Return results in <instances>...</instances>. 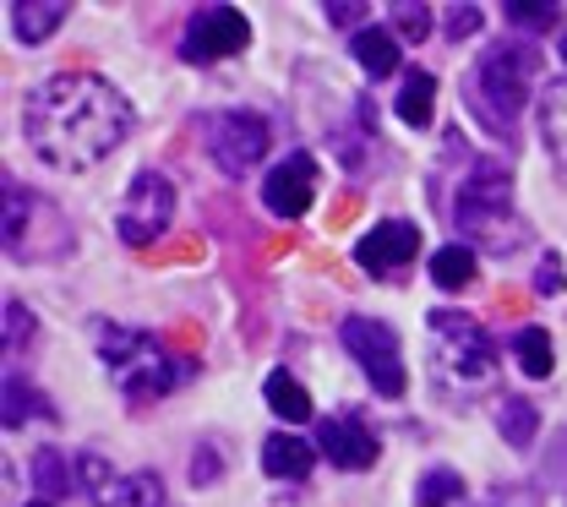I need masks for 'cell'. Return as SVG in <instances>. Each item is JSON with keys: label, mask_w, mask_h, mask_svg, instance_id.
Instances as JSON below:
<instances>
[{"label": "cell", "mask_w": 567, "mask_h": 507, "mask_svg": "<svg viewBox=\"0 0 567 507\" xmlns=\"http://www.w3.org/2000/svg\"><path fill=\"white\" fill-rule=\"evenodd\" d=\"M262 393H268V410H274L279 421H289V426L311 421V393H306V387H300V382H295L289 371H274Z\"/></svg>", "instance_id": "20"}, {"label": "cell", "mask_w": 567, "mask_h": 507, "mask_svg": "<svg viewBox=\"0 0 567 507\" xmlns=\"http://www.w3.org/2000/svg\"><path fill=\"white\" fill-rule=\"evenodd\" d=\"M415 251H421V229H415V224H404V218H382L377 229H365V235L354 240V262H360L365 273L410 268V262H415Z\"/></svg>", "instance_id": "9"}, {"label": "cell", "mask_w": 567, "mask_h": 507, "mask_svg": "<svg viewBox=\"0 0 567 507\" xmlns=\"http://www.w3.org/2000/svg\"><path fill=\"white\" fill-rule=\"evenodd\" d=\"M311 464H317V447L300 442L295 432H274L262 442V469H268L274 480H306Z\"/></svg>", "instance_id": "12"}, {"label": "cell", "mask_w": 567, "mask_h": 507, "mask_svg": "<svg viewBox=\"0 0 567 507\" xmlns=\"http://www.w3.org/2000/svg\"><path fill=\"white\" fill-rule=\"evenodd\" d=\"M28 469H33V486L44 492V503H61V497H71V492H76L71 464H66V453H61V447H39Z\"/></svg>", "instance_id": "18"}, {"label": "cell", "mask_w": 567, "mask_h": 507, "mask_svg": "<svg viewBox=\"0 0 567 507\" xmlns=\"http://www.w3.org/2000/svg\"><path fill=\"white\" fill-rule=\"evenodd\" d=\"M246 39H251L246 11H235V6H203L186 22V61H197V66L229 61V55L246 50Z\"/></svg>", "instance_id": "8"}, {"label": "cell", "mask_w": 567, "mask_h": 507, "mask_svg": "<svg viewBox=\"0 0 567 507\" xmlns=\"http://www.w3.org/2000/svg\"><path fill=\"white\" fill-rule=\"evenodd\" d=\"M481 6H447V39L458 44V39H475L481 33Z\"/></svg>", "instance_id": "30"}, {"label": "cell", "mask_w": 567, "mask_h": 507, "mask_svg": "<svg viewBox=\"0 0 567 507\" xmlns=\"http://www.w3.org/2000/svg\"><path fill=\"white\" fill-rule=\"evenodd\" d=\"M311 197H317V164H311V153H289L262 180V203H268L274 218H300L311 208Z\"/></svg>", "instance_id": "10"}, {"label": "cell", "mask_w": 567, "mask_h": 507, "mask_svg": "<svg viewBox=\"0 0 567 507\" xmlns=\"http://www.w3.org/2000/svg\"><path fill=\"white\" fill-rule=\"evenodd\" d=\"M513 350H518V365H524L529 376H551L557 350H551V333H546V328H524V333L513 339Z\"/></svg>", "instance_id": "22"}, {"label": "cell", "mask_w": 567, "mask_h": 507, "mask_svg": "<svg viewBox=\"0 0 567 507\" xmlns=\"http://www.w3.org/2000/svg\"><path fill=\"white\" fill-rule=\"evenodd\" d=\"M192 480H197V486H208V480H218V453H208V447H203V453L192 458Z\"/></svg>", "instance_id": "33"}, {"label": "cell", "mask_w": 567, "mask_h": 507, "mask_svg": "<svg viewBox=\"0 0 567 507\" xmlns=\"http://www.w3.org/2000/svg\"><path fill=\"white\" fill-rule=\"evenodd\" d=\"M563 61H567V39H563Z\"/></svg>", "instance_id": "35"}, {"label": "cell", "mask_w": 567, "mask_h": 507, "mask_svg": "<svg viewBox=\"0 0 567 507\" xmlns=\"http://www.w3.org/2000/svg\"><path fill=\"white\" fill-rule=\"evenodd\" d=\"M365 11H371V6H360V0H328V22H333V28H354Z\"/></svg>", "instance_id": "31"}, {"label": "cell", "mask_w": 567, "mask_h": 507, "mask_svg": "<svg viewBox=\"0 0 567 507\" xmlns=\"http://www.w3.org/2000/svg\"><path fill=\"white\" fill-rule=\"evenodd\" d=\"M132 126H137L132 99L115 82H104V76H93V72L50 76L22 104V137L61 175L99 169L110 153L126 147Z\"/></svg>", "instance_id": "1"}, {"label": "cell", "mask_w": 567, "mask_h": 507, "mask_svg": "<svg viewBox=\"0 0 567 507\" xmlns=\"http://www.w3.org/2000/svg\"><path fill=\"white\" fill-rule=\"evenodd\" d=\"M502 11H507V22H513V28H524V33H551V28H557V17H563L551 0H507Z\"/></svg>", "instance_id": "24"}, {"label": "cell", "mask_w": 567, "mask_h": 507, "mask_svg": "<svg viewBox=\"0 0 567 507\" xmlns=\"http://www.w3.org/2000/svg\"><path fill=\"white\" fill-rule=\"evenodd\" d=\"M66 0H17L11 6V28H17V39L22 44H44L61 22H66Z\"/></svg>", "instance_id": "14"}, {"label": "cell", "mask_w": 567, "mask_h": 507, "mask_svg": "<svg viewBox=\"0 0 567 507\" xmlns=\"http://www.w3.org/2000/svg\"><path fill=\"white\" fill-rule=\"evenodd\" d=\"M28 339H33V311L22 300H6V355H22Z\"/></svg>", "instance_id": "28"}, {"label": "cell", "mask_w": 567, "mask_h": 507, "mask_svg": "<svg viewBox=\"0 0 567 507\" xmlns=\"http://www.w3.org/2000/svg\"><path fill=\"white\" fill-rule=\"evenodd\" d=\"M464 497V475H453V469H431L421 475V486H415V503L421 507H447Z\"/></svg>", "instance_id": "25"}, {"label": "cell", "mask_w": 567, "mask_h": 507, "mask_svg": "<svg viewBox=\"0 0 567 507\" xmlns=\"http://www.w3.org/2000/svg\"><path fill=\"white\" fill-rule=\"evenodd\" d=\"M540 143L551 153V164L567 175V76L540 87Z\"/></svg>", "instance_id": "13"}, {"label": "cell", "mask_w": 567, "mask_h": 507, "mask_svg": "<svg viewBox=\"0 0 567 507\" xmlns=\"http://www.w3.org/2000/svg\"><path fill=\"white\" fill-rule=\"evenodd\" d=\"M28 415H55V410H50L44 393L28 387L22 376H6V426H22Z\"/></svg>", "instance_id": "23"}, {"label": "cell", "mask_w": 567, "mask_h": 507, "mask_svg": "<svg viewBox=\"0 0 567 507\" xmlns=\"http://www.w3.org/2000/svg\"><path fill=\"white\" fill-rule=\"evenodd\" d=\"M535 290H540V294H563L567 290L563 262H557V257H546V262H540V273H535Z\"/></svg>", "instance_id": "32"}, {"label": "cell", "mask_w": 567, "mask_h": 507, "mask_svg": "<svg viewBox=\"0 0 567 507\" xmlns=\"http://www.w3.org/2000/svg\"><path fill=\"white\" fill-rule=\"evenodd\" d=\"M496 432L507 436V447H529L540 432V410L524 393H507V399H496Z\"/></svg>", "instance_id": "16"}, {"label": "cell", "mask_w": 567, "mask_h": 507, "mask_svg": "<svg viewBox=\"0 0 567 507\" xmlns=\"http://www.w3.org/2000/svg\"><path fill=\"white\" fill-rule=\"evenodd\" d=\"M317 447H322V458L333 464V469H371L377 464V436L365 432L360 421L350 415H339V421H322V432H317Z\"/></svg>", "instance_id": "11"}, {"label": "cell", "mask_w": 567, "mask_h": 507, "mask_svg": "<svg viewBox=\"0 0 567 507\" xmlns=\"http://www.w3.org/2000/svg\"><path fill=\"white\" fill-rule=\"evenodd\" d=\"M99 507H164V480H158V475H147V469L121 475V480L99 497Z\"/></svg>", "instance_id": "19"}, {"label": "cell", "mask_w": 567, "mask_h": 507, "mask_svg": "<svg viewBox=\"0 0 567 507\" xmlns=\"http://www.w3.org/2000/svg\"><path fill=\"white\" fill-rule=\"evenodd\" d=\"M350 50H354V61H360V72L377 76V82L399 72V39H393L388 28H360Z\"/></svg>", "instance_id": "15"}, {"label": "cell", "mask_w": 567, "mask_h": 507, "mask_svg": "<svg viewBox=\"0 0 567 507\" xmlns=\"http://www.w3.org/2000/svg\"><path fill=\"white\" fill-rule=\"evenodd\" d=\"M431 99H436V76L410 72L404 87H399V121H404V126H425V121H431Z\"/></svg>", "instance_id": "21"}, {"label": "cell", "mask_w": 567, "mask_h": 507, "mask_svg": "<svg viewBox=\"0 0 567 507\" xmlns=\"http://www.w3.org/2000/svg\"><path fill=\"white\" fill-rule=\"evenodd\" d=\"M268 147H274V137H268V121L257 110H224L208 121V158L229 180L251 175L268 158Z\"/></svg>", "instance_id": "6"}, {"label": "cell", "mask_w": 567, "mask_h": 507, "mask_svg": "<svg viewBox=\"0 0 567 507\" xmlns=\"http://www.w3.org/2000/svg\"><path fill=\"white\" fill-rule=\"evenodd\" d=\"M169 224H175V186L158 169H142L132 180V192H126V203H121V214H115L121 240L126 246H153Z\"/></svg>", "instance_id": "7"}, {"label": "cell", "mask_w": 567, "mask_h": 507, "mask_svg": "<svg viewBox=\"0 0 567 507\" xmlns=\"http://www.w3.org/2000/svg\"><path fill=\"white\" fill-rule=\"evenodd\" d=\"M453 224L464 235L470 251H486V257H513L524 246V224L513 208V175L481 158L470 169V180L458 186V203H453Z\"/></svg>", "instance_id": "2"}, {"label": "cell", "mask_w": 567, "mask_h": 507, "mask_svg": "<svg viewBox=\"0 0 567 507\" xmlns=\"http://www.w3.org/2000/svg\"><path fill=\"white\" fill-rule=\"evenodd\" d=\"M393 28H399V33H404L410 44H421L425 33H431V11H425V6H410V0H404V6H393Z\"/></svg>", "instance_id": "29"}, {"label": "cell", "mask_w": 567, "mask_h": 507, "mask_svg": "<svg viewBox=\"0 0 567 507\" xmlns=\"http://www.w3.org/2000/svg\"><path fill=\"white\" fill-rule=\"evenodd\" d=\"M431 279H436V290H470L475 284V251L464 240L431 251Z\"/></svg>", "instance_id": "17"}, {"label": "cell", "mask_w": 567, "mask_h": 507, "mask_svg": "<svg viewBox=\"0 0 567 507\" xmlns=\"http://www.w3.org/2000/svg\"><path fill=\"white\" fill-rule=\"evenodd\" d=\"M99 350H104V361L110 365H137L132 355L137 350H147V333H126V328H99Z\"/></svg>", "instance_id": "27"}, {"label": "cell", "mask_w": 567, "mask_h": 507, "mask_svg": "<svg viewBox=\"0 0 567 507\" xmlns=\"http://www.w3.org/2000/svg\"><path fill=\"white\" fill-rule=\"evenodd\" d=\"M339 344L350 350L365 382L382 393V399H399L410 387V371H404V350H399V333L377 317H344L339 322Z\"/></svg>", "instance_id": "5"}, {"label": "cell", "mask_w": 567, "mask_h": 507, "mask_svg": "<svg viewBox=\"0 0 567 507\" xmlns=\"http://www.w3.org/2000/svg\"><path fill=\"white\" fill-rule=\"evenodd\" d=\"M169 387H175V365L169 361H142V371H132V376H126V393H132V399H153V393H169Z\"/></svg>", "instance_id": "26"}, {"label": "cell", "mask_w": 567, "mask_h": 507, "mask_svg": "<svg viewBox=\"0 0 567 507\" xmlns=\"http://www.w3.org/2000/svg\"><path fill=\"white\" fill-rule=\"evenodd\" d=\"M28 507H55V503H28Z\"/></svg>", "instance_id": "34"}, {"label": "cell", "mask_w": 567, "mask_h": 507, "mask_svg": "<svg viewBox=\"0 0 567 507\" xmlns=\"http://www.w3.org/2000/svg\"><path fill=\"white\" fill-rule=\"evenodd\" d=\"M431 382L447 399H475L496 382V344L464 311H431Z\"/></svg>", "instance_id": "4"}, {"label": "cell", "mask_w": 567, "mask_h": 507, "mask_svg": "<svg viewBox=\"0 0 567 507\" xmlns=\"http://www.w3.org/2000/svg\"><path fill=\"white\" fill-rule=\"evenodd\" d=\"M540 72V55L529 44H496L492 55L475 61V72L464 82V104L470 115L492 132V137H513L524 104H529V82Z\"/></svg>", "instance_id": "3"}]
</instances>
